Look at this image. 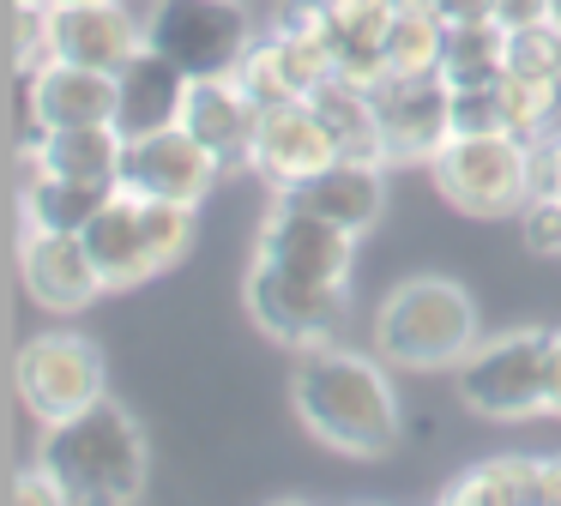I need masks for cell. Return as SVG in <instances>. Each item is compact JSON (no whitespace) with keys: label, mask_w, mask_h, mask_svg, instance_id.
Listing matches in <instances>:
<instances>
[{"label":"cell","mask_w":561,"mask_h":506,"mask_svg":"<svg viewBox=\"0 0 561 506\" xmlns=\"http://www.w3.org/2000/svg\"><path fill=\"white\" fill-rule=\"evenodd\" d=\"M290 410L327 452L387 458L399 446V392L387 368L339 337L296 349L290 361Z\"/></svg>","instance_id":"obj_1"},{"label":"cell","mask_w":561,"mask_h":506,"mask_svg":"<svg viewBox=\"0 0 561 506\" xmlns=\"http://www.w3.org/2000/svg\"><path fill=\"white\" fill-rule=\"evenodd\" d=\"M37 464H49V476L61 482L67 501L127 506V501H146L151 446H146V428L115 398H98L67 422H43Z\"/></svg>","instance_id":"obj_2"},{"label":"cell","mask_w":561,"mask_h":506,"mask_svg":"<svg viewBox=\"0 0 561 506\" xmlns=\"http://www.w3.org/2000/svg\"><path fill=\"white\" fill-rule=\"evenodd\" d=\"M477 344V301L453 277H404L375 313V349L392 368H459Z\"/></svg>","instance_id":"obj_3"},{"label":"cell","mask_w":561,"mask_h":506,"mask_svg":"<svg viewBox=\"0 0 561 506\" xmlns=\"http://www.w3.org/2000/svg\"><path fill=\"white\" fill-rule=\"evenodd\" d=\"M428 169L440 199L465 217H513L531 199V145L519 133H453Z\"/></svg>","instance_id":"obj_4"},{"label":"cell","mask_w":561,"mask_h":506,"mask_svg":"<svg viewBox=\"0 0 561 506\" xmlns=\"http://www.w3.org/2000/svg\"><path fill=\"white\" fill-rule=\"evenodd\" d=\"M543 368H549V332L519 325V332L471 344L453 373H459V398L471 416L525 422V416H543Z\"/></svg>","instance_id":"obj_5"},{"label":"cell","mask_w":561,"mask_h":506,"mask_svg":"<svg viewBox=\"0 0 561 506\" xmlns=\"http://www.w3.org/2000/svg\"><path fill=\"white\" fill-rule=\"evenodd\" d=\"M344 289L351 284H314V277H296L272 260H254L248 265V284H242V301H248V320L272 344L308 349V344H327V337L344 332Z\"/></svg>","instance_id":"obj_6"},{"label":"cell","mask_w":561,"mask_h":506,"mask_svg":"<svg viewBox=\"0 0 561 506\" xmlns=\"http://www.w3.org/2000/svg\"><path fill=\"white\" fill-rule=\"evenodd\" d=\"M13 386L37 422H67L103 398V356L79 332H37L13 356Z\"/></svg>","instance_id":"obj_7"},{"label":"cell","mask_w":561,"mask_h":506,"mask_svg":"<svg viewBox=\"0 0 561 506\" xmlns=\"http://www.w3.org/2000/svg\"><path fill=\"white\" fill-rule=\"evenodd\" d=\"M218 169H224V157L211 151L206 139H194L182 120H175V127H158V133H139V139H127L115 187L139 193V199L199 205L211 187H218Z\"/></svg>","instance_id":"obj_8"},{"label":"cell","mask_w":561,"mask_h":506,"mask_svg":"<svg viewBox=\"0 0 561 506\" xmlns=\"http://www.w3.org/2000/svg\"><path fill=\"white\" fill-rule=\"evenodd\" d=\"M368 91L387 163H435V151L453 139V84L440 72H387Z\"/></svg>","instance_id":"obj_9"},{"label":"cell","mask_w":561,"mask_h":506,"mask_svg":"<svg viewBox=\"0 0 561 506\" xmlns=\"http://www.w3.org/2000/svg\"><path fill=\"white\" fill-rule=\"evenodd\" d=\"M146 43L163 48L187 79H206V72H230L242 60L248 24L236 12V0H158Z\"/></svg>","instance_id":"obj_10"},{"label":"cell","mask_w":561,"mask_h":506,"mask_svg":"<svg viewBox=\"0 0 561 506\" xmlns=\"http://www.w3.org/2000/svg\"><path fill=\"white\" fill-rule=\"evenodd\" d=\"M356 241L351 229H339L332 217L296 205L290 193L272 199V211L260 217V235H254V260H272L296 277H314V284H351V260H356Z\"/></svg>","instance_id":"obj_11"},{"label":"cell","mask_w":561,"mask_h":506,"mask_svg":"<svg viewBox=\"0 0 561 506\" xmlns=\"http://www.w3.org/2000/svg\"><path fill=\"white\" fill-rule=\"evenodd\" d=\"M19 277H25V296L49 313H79L103 296V272L79 229H25L19 235Z\"/></svg>","instance_id":"obj_12"},{"label":"cell","mask_w":561,"mask_h":506,"mask_svg":"<svg viewBox=\"0 0 561 506\" xmlns=\"http://www.w3.org/2000/svg\"><path fill=\"white\" fill-rule=\"evenodd\" d=\"M332 157H339V145H332L327 120L314 115V103H308V96H290V103L260 108V127H254V151H248V163H254L278 193L296 187V181H308L314 169H327Z\"/></svg>","instance_id":"obj_13"},{"label":"cell","mask_w":561,"mask_h":506,"mask_svg":"<svg viewBox=\"0 0 561 506\" xmlns=\"http://www.w3.org/2000/svg\"><path fill=\"white\" fill-rule=\"evenodd\" d=\"M31 127H91V120H115L122 108V72L79 67V60L55 55L43 72H31Z\"/></svg>","instance_id":"obj_14"},{"label":"cell","mask_w":561,"mask_h":506,"mask_svg":"<svg viewBox=\"0 0 561 506\" xmlns=\"http://www.w3.org/2000/svg\"><path fill=\"white\" fill-rule=\"evenodd\" d=\"M139 48H146V24L122 0H73V7H55V55L61 60L122 72Z\"/></svg>","instance_id":"obj_15"},{"label":"cell","mask_w":561,"mask_h":506,"mask_svg":"<svg viewBox=\"0 0 561 506\" xmlns=\"http://www.w3.org/2000/svg\"><path fill=\"white\" fill-rule=\"evenodd\" d=\"M296 205H308V211L332 217L339 229H351V235H368V229L380 223V211H387V163H368V157H332L327 169H314L308 181H296V187H284Z\"/></svg>","instance_id":"obj_16"},{"label":"cell","mask_w":561,"mask_h":506,"mask_svg":"<svg viewBox=\"0 0 561 506\" xmlns=\"http://www.w3.org/2000/svg\"><path fill=\"white\" fill-rule=\"evenodd\" d=\"M79 235H85L91 260H98V272H103V289H134V284H146V277H158V265H151V241H146V205H139V193L115 187L110 199H103V211L91 217Z\"/></svg>","instance_id":"obj_17"},{"label":"cell","mask_w":561,"mask_h":506,"mask_svg":"<svg viewBox=\"0 0 561 506\" xmlns=\"http://www.w3.org/2000/svg\"><path fill=\"white\" fill-rule=\"evenodd\" d=\"M127 133L115 120H91V127H37V139L19 151V163L37 175H67V181H110L122 175Z\"/></svg>","instance_id":"obj_18"},{"label":"cell","mask_w":561,"mask_h":506,"mask_svg":"<svg viewBox=\"0 0 561 506\" xmlns=\"http://www.w3.org/2000/svg\"><path fill=\"white\" fill-rule=\"evenodd\" d=\"M182 127L194 139H206L224 163L254 151V127H260V103L230 79V72H206V79H187L182 96Z\"/></svg>","instance_id":"obj_19"},{"label":"cell","mask_w":561,"mask_h":506,"mask_svg":"<svg viewBox=\"0 0 561 506\" xmlns=\"http://www.w3.org/2000/svg\"><path fill=\"white\" fill-rule=\"evenodd\" d=\"M392 7H399V0H327L332 72H344V79H356V84H380V79H387Z\"/></svg>","instance_id":"obj_20"},{"label":"cell","mask_w":561,"mask_h":506,"mask_svg":"<svg viewBox=\"0 0 561 506\" xmlns=\"http://www.w3.org/2000/svg\"><path fill=\"white\" fill-rule=\"evenodd\" d=\"M182 96H187V72L175 67L163 48L146 43L122 67V108H115V127H122L127 139L158 133V127H175V120H182Z\"/></svg>","instance_id":"obj_21"},{"label":"cell","mask_w":561,"mask_h":506,"mask_svg":"<svg viewBox=\"0 0 561 506\" xmlns=\"http://www.w3.org/2000/svg\"><path fill=\"white\" fill-rule=\"evenodd\" d=\"M314 115L327 120L339 157H368V163H387V145H380V115H375V91L344 72H327V79L308 91Z\"/></svg>","instance_id":"obj_22"},{"label":"cell","mask_w":561,"mask_h":506,"mask_svg":"<svg viewBox=\"0 0 561 506\" xmlns=\"http://www.w3.org/2000/svg\"><path fill=\"white\" fill-rule=\"evenodd\" d=\"M110 181H67V175H37L25 169V193H19V217L25 229H85L110 199Z\"/></svg>","instance_id":"obj_23"},{"label":"cell","mask_w":561,"mask_h":506,"mask_svg":"<svg viewBox=\"0 0 561 506\" xmlns=\"http://www.w3.org/2000/svg\"><path fill=\"white\" fill-rule=\"evenodd\" d=\"M537 482H543V458H483V464L459 470V476L440 488L447 506H531Z\"/></svg>","instance_id":"obj_24"},{"label":"cell","mask_w":561,"mask_h":506,"mask_svg":"<svg viewBox=\"0 0 561 506\" xmlns=\"http://www.w3.org/2000/svg\"><path fill=\"white\" fill-rule=\"evenodd\" d=\"M440 79L459 84H501L507 79V24L501 19H459L440 43Z\"/></svg>","instance_id":"obj_25"},{"label":"cell","mask_w":561,"mask_h":506,"mask_svg":"<svg viewBox=\"0 0 561 506\" xmlns=\"http://www.w3.org/2000/svg\"><path fill=\"white\" fill-rule=\"evenodd\" d=\"M440 43H447V12L435 0H399L387 36V72H440Z\"/></svg>","instance_id":"obj_26"},{"label":"cell","mask_w":561,"mask_h":506,"mask_svg":"<svg viewBox=\"0 0 561 506\" xmlns=\"http://www.w3.org/2000/svg\"><path fill=\"white\" fill-rule=\"evenodd\" d=\"M501 103H507V133H519L525 145L556 133L561 120V79H519L507 72L501 79Z\"/></svg>","instance_id":"obj_27"},{"label":"cell","mask_w":561,"mask_h":506,"mask_svg":"<svg viewBox=\"0 0 561 506\" xmlns=\"http://www.w3.org/2000/svg\"><path fill=\"white\" fill-rule=\"evenodd\" d=\"M230 79L242 84V91L254 96L260 108H272V103H290V96H302V91L290 84V72H284V60H278V43H272V36H248L242 60L230 67Z\"/></svg>","instance_id":"obj_28"},{"label":"cell","mask_w":561,"mask_h":506,"mask_svg":"<svg viewBox=\"0 0 561 506\" xmlns=\"http://www.w3.org/2000/svg\"><path fill=\"white\" fill-rule=\"evenodd\" d=\"M55 60V0H19L13 7V67L43 72Z\"/></svg>","instance_id":"obj_29"},{"label":"cell","mask_w":561,"mask_h":506,"mask_svg":"<svg viewBox=\"0 0 561 506\" xmlns=\"http://www.w3.org/2000/svg\"><path fill=\"white\" fill-rule=\"evenodd\" d=\"M139 205H146L151 265H158V272L182 265V253L194 248V205H175V199H139Z\"/></svg>","instance_id":"obj_30"},{"label":"cell","mask_w":561,"mask_h":506,"mask_svg":"<svg viewBox=\"0 0 561 506\" xmlns=\"http://www.w3.org/2000/svg\"><path fill=\"white\" fill-rule=\"evenodd\" d=\"M507 72H519V79H561V36L549 24L507 31Z\"/></svg>","instance_id":"obj_31"},{"label":"cell","mask_w":561,"mask_h":506,"mask_svg":"<svg viewBox=\"0 0 561 506\" xmlns=\"http://www.w3.org/2000/svg\"><path fill=\"white\" fill-rule=\"evenodd\" d=\"M453 133H507L501 84H459L453 91Z\"/></svg>","instance_id":"obj_32"},{"label":"cell","mask_w":561,"mask_h":506,"mask_svg":"<svg viewBox=\"0 0 561 506\" xmlns=\"http://www.w3.org/2000/svg\"><path fill=\"white\" fill-rule=\"evenodd\" d=\"M519 235H525V248H531V253L561 260V199H525Z\"/></svg>","instance_id":"obj_33"},{"label":"cell","mask_w":561,"mask_h":506,"mask_svg":"<svg viewBox=\"0 0 561 506\" xmlns=\"http://www.w3.org/2000/svg\"><path fill=\"white\" fill-rule=\"evenodd\" d=\"M531 199H561V127L531 139Z\"/></svg>","instance_id":"obj_34"},{"label":"cell","mask_w":561,"mask_h":506,"mask_svg":"<svg viewBox=\"0 0 561 506\" xmlns=\"http://www.w3.org/2000/svg\"><path fill=\"white\" fill-rule=\"evenodd\" d=\"M7 501H19V506H43V501H67L61 494V482L49 476V464H31V470H19L13 476V494H7Z\"/></svg>","instance_id":"obj_35"},{"label":"cell","mask_w":561,"mask_h":506,"mask_svg":"<svg viewBox=\"0 0 561 506\" xmlns=\"http://www.w3.org/2000/svg\"><path fill=\"white\" fill-rule=\"evenodd\" d=\"M495 19L507 31H525V24H549V0H495Z\"/></svg>","instance_id":"obj_36"},{"label":"cell","mask_w":561,"mask_h":506,"mask_svg":"<svg viewBox=\"0 0 561 506\" xmlns=\"http://www.w3.org/2000/svg\"><path fill=\"white\" fill-rule=\"evenodd\" d=\"M543 416H561V332H549V368H543Z\"/></svg>","instance_id":"obj_37"},{"label":"cell","mask_w":561,"mask_h":506,"mask_svg":"<svg viewBox=\"0 0 561 506\" xmlns=\"http://www.w3.org/2000/svg\"><path fill=\"white\" fill-rule=\"evenodd\" d=\"M537 501L543 506H561V452L543 458V482H537Z\"/></svg>","instance_id":"obj_38"},{"label":"cell","mask_w":561,"mask_h":506,"mask_svg":"<svg viewBox=\"0 0 561 506\" xmlns=\"http://www.w3.org/2000/svg\"><path fill=\"white\" fill-rule=\"evenodd\" d=\"M549 31L561 36V0H549Z\"/></svg>","instance_id":"obj_39"},{"label":"cell","mask_w":561,"mask_h":506,"mask_svg":"<svg viewBox=\"0 0 561 506\" xmlns=\"http://www.w3.org/2000/svg\"><path fill=\"white\" fill-rule=\"evenodd\" d=\"M55 7H73V0H55Z\"/></svg>","instance_id":"obj_40"}]
</instances>
